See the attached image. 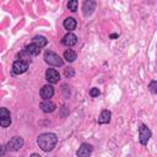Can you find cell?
<instances>
[{
    "instance_id": "cell-1",
    "label": "cell",
    "mask_w": 157,
    "mask_h": 157,
    "mask_svg": "<svg viewBox=\"0 0 157 157\" xmlns=\"http://www.w3.org/2000/svg\"><path fill=\"white\" fill-rule=\"evenodd\" d=\"M37 144L40 147V150H43L44 152H49V151L54 150V147L56 146L58 137L53 132H43L38 136Z\"/></svg>"
},
{
    "instance_id": "cell-2",
    "label": "cell",
    "mask_w": 157,
    "mask_h": 157,
    "mask_svg": "<svg viewBox=\"0 0 157 157\" xmlns=\"http://www.w3.org/2000/svg\"><path fill=\"white\" fill-rule=\"evenodd\" d=\"M44 61L53 66H63L64 65V60L56 53H54L52 50H47L44 53Z\"/></svg>"
},
{
    "instance_id": "cell-3",
    "label": "cell",
    "mask_w": 157,
    "mask_h": 157,
    "mask_svg": "<svg viewBox=\"0 0 157 157\" xmlns=\"http://www.w3.org/2000/svg\"><path fill=\"white\" fill-rule=\"evenodd\" d=\"M151 136H152V132L148 129V126H146L145 124H141L140 128H139V141H140V144L146 146L148 144Z\"/></svg>"
},
{
    "instance_id": "cell-4",
    "label": "cell",
    "mask_w": 157,
    "mask_h": 157,
    "mask_svg": "<svg viewBox=\"0 0 157 157\" xmlns=\"http://www.w3.org/2000/svg\"><path fill=\"white\" fill-rule=\"evenodd\" d=\"M28 61L27 60H16L13 64H12V72L16 74V75H20V74H23L28 70Z\"/></svg>"
},
{
    "instance_id": "cell-5",
    "label": "cell",
    "mask_w": 157,
    "mask_h": 157,
    "mask_svg": "<svg viewBox=\"0 0 157 157\" xmlns=\"http://www.w3.org/2000/svg\"><path fill=\"white\" fill-rule=\"evenodd\" d=\"M25 144V140L21 136H13L9 142H7V148L10 151H18Z\"/></svg>"
},
{
    "instance_id": "cell-6",
    "label": "cell",
    "mask_w": 157,
    "mask_h": 157,
    "mask_svg": "<svg viewBox=\"0 0 157 157\" xmlns=\"http://www.w3.org/2000/svg\"><path fill=\"white\" fill-rule=\"evenodd\" d=\"M96 1H93V0H86V1H83V4H82V12H83V16L85 17H88V16H91L92 13H93V11L96 10Z\"/></svg>"
},
{
    "instance_id": "cell-7",
    "label": "cell",
    "mask_w": 157,
    "mask_h": 157,
    "mask_svg": "<svg viewBox=\"0 0 157 157\" xmlns=\"http://www.w3.org/2000/svg\"><path fill=\"white\" fill-rule=\"evenodd\" d=\"M11 124V114L7 108L0 109V125L2 128H7Z\"/></svg>"
},
{
    "instance_id": "cell-8",
    "label": "cell",
    "mask_w": 157,
    "mask_h": 157,
    "mask_svg": "<svg viewBox=\"0 0 157 157\" xmlns=\"http://www.w3.org/2000/svg\"><path fill=\"white\" fill-rule=\"evenodd\" d=\"M92 151H93L92 145L83 142V144H81V146L78 147L76 155H77V157H90V156L92 155Z\"/></svg>"
},
{
    "instance_id": "cell-9",
    "label": "cell",
    "mask_w": 157,
    "mask_h": 157,
    "mask_svg": "<svg viewBox=\"0 0 157 157\" xmlns=\"http://www.w3.org/2000/svg\"><path fill=\"white\" fill-rule=\"evenodd\" d=\"M59 78H60V75L55 69H48L45 71V80L49 83H56L59 82Z\"/></svg>"
},
{
    "instance_id": "cell-10",
    "label": "cell",
    "mask_w": 157,
    "mask_h": 157,
    "mask_svg": "<svg viewBox=\"0 0 157 157\" xmlns=\"http://www.w3.org/2000/svg\"><path fill=\"white\" fill-rule=\"evenodd\" d=\"M39 94H40V97H42L44 101H45V99H49V98H52V97L54 96V87H53L52 85H44V86L40 88Z\"/></svg>"
},
{
    "instance_id": "cell-11",
    "label": "cell",
    "mask_w": 157,
    "mask_h": 157,
    "mask_svg": "<svg viewBox=\"0 0 157 157\" xmlns=\"http://www.w3.org/2000/svg\"><path fill=\"white\" fill-rule=\"evenodd\" d=\"M61 43H63L64 45H66V47H72V45H75V44L77 43V37H76L74 33L69 32V33H66V34L63 37Z\"/></svg>"
},
{
    "instance_id": "cell-12",
    "label": "cell",
    "mask_w": 157,
    "mask_h": 157,
    "mask_svg": "<svg viewBox=\"0 0 157 157\" xmlns=\"http://www.w3.org/2000/svg\"><path fill=\"white\" fill-rule=\"evenodd\" d=\"M39 108H40L44 113H52V112L55 110L56 105H55V103L52 102L50 99H45V101H43V102L39 104Z\"/></svg>"
},
{
    "instance_id": "cell-13",
    "label": "cell",
    "mask_w": 157,
    "mask_h": 157,
    "mask_svg": "<svg viewBox=\"0 0 157 157\" xmlns=\"http://www.w3.org/2000/svg\"><path fill=\"white\" fill-rule=\"evenodd\" d=\"M40 49H42V48H39L38 45H36L34 43H31V44H28V45L26 47L25 52H26V54L29 55V56H37V55L40 53Z\"/></svg>"
},
{
    "instance_id": "cell-14",
    "label": "cell",
    "mask_w": 157,
    "mask_h": 157,
    "mask_svg": "<svg viewBox=\"0 0 157 157\" xmlns=\"http://www.w3.org/2000/svg\"><path fill=\"white\" fill-rule=\"evenodd\" d=\"M110 117H112V113L107 109L102 110L101 114L98 115V119H97V123L98 124H108L110 121Z\"/></svg>"
},
{
    "instance_id": "cell-15",
    "label": "cell",
    "mask_w": 157,
    "mask_h": 157,
    "mask_svg": "<svg viewBox=\"0 0 157 157\" xmlns=\"http://www.w3.org/2000/svg\"><path fill=\"white\" fill-rule=\"evenodd\" d=\"M63 26H64L65 29H67L69 32H71V31H74L76 28L77 22H76V20L74 17H66L64 20V22H63Z\"/></svg>"
},
{
    "instance_id": "cell-16",
    "label": "cell",
    "mask_w": 157,
    "mask_h": 157,
    "mask_svg": "<svg viewBox=\"0 0 157 157\" xmlns=\"http://www.w3.org/2000/svg\"><path fill=\"white\" fill-rule=\"evenodd\" d=\"M32 43H34V44L38 45L39 48H43V47L47 45L48 40H47V38L43 37V36H34L33 39H32Z\"/></svg>"
},
{
    "instance_id": "cell-17",
    "label": "cell",
    "mask_w": 157,
    "mask_h": 157,
    "mask_svg": "<svg viewBox=\"0 0 157 157\" xmlns=\"http://www.w3.org/2000/svg\"><path fill=\"white\" fill-rule=\"evenodd\" d=\"M76 52H74L72 49H66L65 52H64V59L67 61V63H72V61H75V59H76Z\"/></svg>"
},
{
    "instance_id": "cell-18",
    "label": "cell",
    "mask_w": 157,
    "mask_h": 157,
    "mask_svg": "<svg viewBox=\"0 0 157 157\" xmlns=\"http://www.w3.org/2000/svg\"><path fill=\"white\" fill-rule=\"evenodd\" d=\"M148 90L152 94H156L157 93V80H152L150 83H148Z\"/></svg>"
},
{
    "instance_id": "cell-19",
    "label": "cell",
    "mask_w": 157,
    "mask_h": 157,
    "mask_svg": "<svg viewBox=\"0 0 157 157\" xmlns=\"http://www.w3.org/2000/svg\"><path fill=\"white\" fill-rule=\"evenodd\" d=\"M77 5H78L77 0H71V1L67 2V9H69L71 12H75V11L77 10Z\"/></svg>"
},
{
    "instance_id": "cell-20",
    "label": "cell",
    "mask_w": 157,
    "mask_h": 157,
    "mask_svg": "<svg viewBox=\"0 0 157 157\" xmlns=\"http://www.w3.org/2000/svg\"><path fill=\"white\" fill-rule=\"evenodd\" d=\"M75 75V70L72 67H66L65 69V76L66 77H72Z\"/></svg>"
},
{
    "instance_id": "cell-21",
    "label": "cell",
    "mask_w": 157,
    "mask_h": 157,
    "mask_svg": "<svg viewBox=\"0 0 157 157\" xmlns=\"http://www.w3.org/2000/svg\"><path fill=\"white\" fill-rule=\"evenodd\" d=\"M99 94H101V91L98 88H96V87L91 88V91H90V96L91 97H98Z\"/></svg>"
},
{
    "instance_id": "cell-22",
    "label": "cell",
    "mask_w": 157,
    "mask_h": 157,
    "mask_svg": "<svg viewBox=\"0 0 157 157\" xmlns=\"http://www.w3.org/2000/svg\"><path fill=\"white\" fill-rule=\"evenodd\" d=\"M29 157H42V156H39L38 153H32V155H31Z\"/></svg>"
}]
</instances>
